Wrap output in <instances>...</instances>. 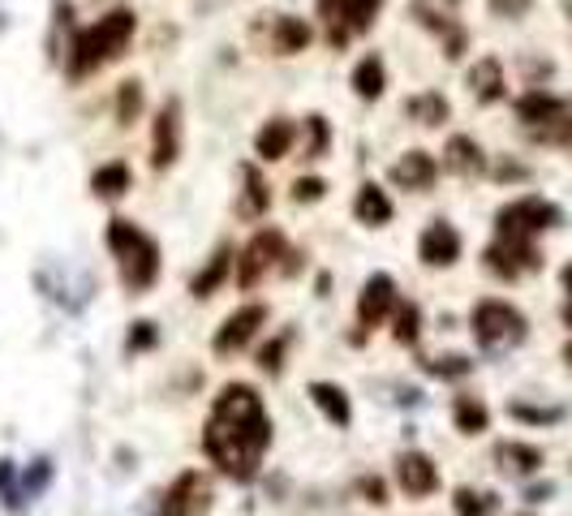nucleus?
Returning <instances> with one entry per match:
<instances>
[{"instance_id": "obj_41", "label": "nucleus", "mask_w": 572, "mask_h": 516, "mask_svg": "<svg viewBox=\"0 0 572 516\" xmlns=\"http://www.w3.org/2000/svg\"><path fill=\"white\" fill-rule=\"evenodd\" d=\"M361 495H366V504H387V487H383V478H361Z\"/></svg>"}, {"instance_id": "obj_21", "label": "nucleus", "mask_w": 572, "mask_h": 516, "mask_svg": "<svg viewBox=\"0 0 572 516\" xmlns=\"http://www.w3.org/2000/svg\"><path fill=\"white\" fill-rule=\"evenodd\" d=\"M444 168H448L453 177H478V172L486 168V155H482V146H478L469 133H457V138H448V146H444Z\"/></svg>"}, {"instance_id": "obj_33", "label": "nucleus", "mask_w": 572, "mask_h": 516, "mask_svg": "<svg viewBox=\"0 0 572 516\" xmlns=\"http://www.w3.org/2000/svg\"><path fill=\"white\" fill-rule=\"evenodd\" d=\"M392 336H396V345H418V336H422V310H418L414 301H401V306H396V327H392Z\"/></svg>"}, {"instance_id": "obj_46", "label": "nucleus", "mask_w": 572, "mask_h": 516, "mask_svg": "<svg viewBox=\"0 0 572 516\" xmlns=\"http://www.w3.org/2000/svg\"><path fill=\"white\" fill-rule=\"evenodd\" d=\"M564 9H569V17H572V0H564Z\"/></svg>"}, {"instance_id": "obj_18", "label": "nucleus", "mask_w": 572, "mask_h": 516, "mask_svg": "<svg viewBox=\"0 0 572 516\" xmlns=\"http://www.w3.org/2000/svg\"><path fill=\"white\" fill-rule=\"evenodd\" d=\"M241 190H237V216L241 220H263L271 211V190L263 181V172L254 164H241Z\"/></svg>"}, {"instance_id": "obj_15", "label": "nucleus", "mask_w": 572, "mask_h": 516, "mask_svg": "<svg viewBox=\"0 0 572 516\" xmlns=\"http://www.w3.org/2000/svg\"><path fill=\"white\" fill-rule=\"evenodd\" d=\"M486 267L499 280H517L525 271H538V250L534 242H521V237H495V246H486Z\"/></svg>"}, {"instance_id": "obj_27", "label": "nucleus", "mask_w": 572, "mask_h": 516, "mask_svg": "<svg viewBox=\"0 0 572 516\" xmlns=\"http://www.w3.org/2000/svg\"><path fill=\"white\" fill-rule=\"evenodd\" d=\"M229 271H232V250H229V246H220L216 255L207 258V267H203L194 280H190V293H194L199 301H203V297H216V288L229 280Z\"/></svg>"}, {"instance_id": "obj_44", "label": "nucleus", "mask_w": 572, "mask_h": 516, "mask_svg": "<svg viewBox=\"0 0 572 516\" xmlns=\"http://www.w3.org/2000/svg\"><path fill=\"white\" fill-rule=\"evenodd\" d=\"M564 323L572 327V293H569V306H564Z\"/></svg>"}, {"instance_id": "obj_13", "label": "nucleus", "mask_w": 572, "mask_h": 516, "mask_svg": "<svg viewBox=\"0 0 572 516\" xmlns=\"http://www.w3.org/2000/svg\"><path fill=\"white\" fill-rule=\"evenodd\" d=\"M267 323V306H258V301H250V306H241V310H232L229 319L220 323V332H216V353L220 358H232V353H241L254 336H258V327Z\"/></svg>"}, {"instance_id": "obj_4", "label": "nucleus", "mask_w": 572, "mask_h": 516, "mask_svg": "<svg viewBox=\"0 0 572 516\" xmlns=\"http://www.w3.org/2000/svg\"><path fill=\"white\" fill-rule=\"evenodd\" d=\"M469 327H473V340L491 353H504V349H517L525 340V314L499 297H482L469 314Z\"/></svg>"}, {"instance_id": "obj_9", "label": "nucleus", "mask_w": 572, "mask_h": 516, "mask_svg": "<svg viewBox=\"0 0 572 516\" xmlns=\"http://www.w3.org/2000/svg\"><path fill=\"white\" fill-rule=\"evenodd\" d=\"M212 478L203 469H186L160 500V516H207L212 513Z\"/></svg>"}, {"instance_id": "obj_30", "label": "nucleus", "mask_w": 572, "mask_h": 516, "mask_svg": "<svg viewBox=\"0 0 572 516\" xmlns=\"http://www.w3.org/2000/svg\"><path fill=\"white\" fill-rule=\"evenodd\" d=\"M453 422H457L460 435H482L491 426V409L478 396H457L453 400Z\"/></svg>"}, {"instance_id": "obj_12", "label": "nucleus", "mask_w": 572, "mask_h": 516, "mask_svg": "<svg viewBox=\"0 0 572 516\" xmlns=\"http://www.w3.org/2000/svg\"><path fill=\"white\" fill-rule=\"evenodd\" d=\"M181 155V100H164L151 126V168H173Z\"/></svg>"}, {"instance_id": "obj_14", "label": "nucleus", "mask_w": 572, "mask_h": 516, "mask_svg": "<svg viewBox=\"0 0 572 516\" xmlns=\"http://www.w3.org/2000/svg\"><path fill=\"white\" fill-rule=\"evenodd\" d=\"M396 487H401L409 500H427V495H435V487H440V469H435V461H431L427 452H418V448L401 452V456H396Z\"/></svg>"}, {"instance_id": "obj_38", "label": "nucleus", "mask_w": 572, "mask_h": 516, "mask_svg": "<svg viewBox=\"0 0 572 516\" xmlns=\"http://www.w3.org/2000/svg\"><path fill=\"white\" fill-rule=\"evenodd\" d=\"M435 375H444V379H457V375H469V362L465 358H435V362H427Z\"/></svg>"}, {"instance_id": "obj_32", "label": "nucleus", "mask_w": 572, "mask_h": 516, "mask_svg": "<svg viewBox=\"0 0 572 516\" xmlns=\"http://www.w3.org/2000/svg\"><path fill=\"white\" fill-rule=\"evenodd\" d=\"M138 113H142V82L129 78L116 87V126H134Z\"/></svg>"}, {"instance_id": "obj_25", "label": "nucleus", "mask_w": 572, "mask_h": 516, "mask_svg": "<svg viewBox=\"0 0 572 516\" xmlns=\"http://www.w3.org/2000/svg\"><path fill=\"white\" fill-rule=\"evenodd\" d=\"M448 113H453V108H448V100H444L440 91H418V95L405 100V117L418 121V126H427V129L444 126Z\"/></svg>"}, {"instance_id": "obj_2", "label": "nucleus", "mask_w": 572, "mask_h": 516, "mask_svg": "<svg viewBox=\"0 0 572 516\" xmlns=\"http://www.w3.org/2000/svg\"><path fill=\"white\" fill-rule=\"evenodd\" d=\"M134 30H138L134 9H113V13H104L96 26L78 30L74 43L65 48V69H69V78H91V74L109 69L113 61H120L125 48H129V39H134Z\"/></svg>"}, {"instance_id": "obj_31", "label": "nucleus", "mask_w": 572, "mask_h": 516, "mask_svg": "<svg viewBox=\"0 0 572 516\" xmlns=\"http://www.w3.org/2000/svg\"><path fill=\"white\" fill-rule=\"evenodd\" d=\"M297 138H302V155L306 159H319L323 151H328V142H332V129H328V117H306V126L297 129Z\"/></svg>"}, {"instance_id": "obj_16", "label": "nucleus", "mask_w": 572, "mask_h": 516, "mask_svg": "<svg viewBox=\"0 0 572 516\" xmlns=\"http://www.w3.org/2000/svg\"><path fill=\"white\" fill-rule=\"evenodd\" d=\"M418 258L427 267H453L460 258V233L448 224V220H431L418 237Z\"/></svg>"}, {"instance_id": "obj_19", "label": "nucleus", "mask_w": 572, "mask_h": 516, "mask_svg": "<svg viewBox=\"0 0 572 516\" xmlns=\"http://www.w3.org/2000/svg\"><path fill=\"white\" fill-rule=\"evenodd\" d=\"M267 48H271L276 56H297V52L310 48V26H306L302 17H293V13H280V17H271V26H267Z\"/></svg>"}, {"instance_id": "obj_28", "label": "nucleus", "mask_w": 572, "mask_h": 516, "mask_svg": "<svg viewBox=\"0 0 572 516\" xmlns=\"http://www.w3.org/2000/svg\"><path fill=\"white\" fill-rule=\"evenodd\" d=\"M125 190H129V168H125L120 159H109V164H100V168L91 172V194H96V198L116 203Z\"/></svg>"}, {"instance_id": "obj_10", "label": "nucleus", "mask_w": 572, "mask_h": 516, "mask_svg": "<svg viewBox=\"0 0 572 516\" xmlns=\"http://www.w3.org/2000/svg\"><path fill=\"white\" fill-rule=\"evenodd\" d=\"M280 258H289V246H284V233L276 229H263L241 255H237V284L241 288H254L271 267H280Z\"/></svg>"}, {"instance_id": "obj_3", "label": "nucleus", "mask_w": 572, "mask_h": 516, "mask_svg": "<svg viewBox=\"0 0 572 516\" xmlns=\"http://www.w3.org/2000/svg\"><path fill=\"white\" fill-rule=\"evenodd\" d=\"M109 250L116 258V271H120V284L129 293H147L155 280H160V242L151 233H142L134 220H109Z\"/></svg>"}, {"instance_id": "obj_6", "label": "nucleus", "mask_w": 572, "mask_h": 516, "mask_svg": "<svg viewBox=\"0 0 572 516\" xmlns=\"http://www.w3.org/2000/svg\"><path fill=\"white\" fill-rule=\"evenodd\" d=\"M383 0H319V22L328 30V43L344 48L353 35H366L379 17Z\"/></svg>"}, {"instance_id": "obj_43", "label": "nucleus", "mask_w": 572, "mask_h": 516, "mask_svg": "<svg viewBox=\"0 0 572 516\" xmlns=\"http://www.w3.org/2000/svg\"><path fill=\"white\" fill-rule=\"evenodd\" d=\"M564 288H569V293H572V262H569V267H564Z\"/></svg>"}, {"instance_id": "obj_36", "label": "nucleus", "mask_w": 572, "mask_h": 516, "mask_svg": "<svg viewBox=\"0 0 572 516\" xmlns=\"http://www.w3.org/2000/svg\"><path fill=\"white\" fill-rule=\"evenodd\" d=\"M328 194V181L323 177H297L293 181V203H319Z\"/></svg>"}, {"instance_id": "obj_22", "label": "nucleus", "mask_w": 572, "mask_h": 516, "mask_svg": "<svg viewBox=\"0 0 572 516\" xmlns=\"http://www.w3.org/2000/svg\"><path fill=\"white\" fill-rule=\"evenodd\" d=\"M353 216H357L366 229H383V224L392 220V198H387V190L374 185V181H366V185L357 190V198H353Z\"/></svg>"}, {"instance_id": "obj_17", "label": "nucleus", "mask_w": 572, "mask_h": 516, "mask_svg": "<svg viewBox=\"0 0 572 516\" xmlns=\"http://www.w3.org/2000/svg\"><path fill=\"white\" fill-rule=\"evenodd\" d=\"M435 177H440V164H435L431 151H405V155L392 164V181H396L401 190H414V194L431 190Z\"/></svg>"}, {"instance_id": "obj_35", "label": "nucleus", "mask_w": 572, "mask_h": 516, "mask_svg": "<svg viewBox=\"0 0 572 516\" xmlns=\"http://www.w3.org/2000/svg\"><path fill=\"white\" fill-rule=\"evenodd\" d=\"M284 349H289V332H284V336H276L271 345H263L258 366H263L267 375H280V371H284Z\"/></svg>"}, {"instance_id": "obj_23", "label": "nucleus", "mask_w": 572, "mask_h": 516, "mask_svg": "<svg viewBox=\"0 0 572 516\" xmlns=\"http://www.w3.org/2000/svg\"><path fill=\"white\" fill-rule=\"evenodd\" d=\"M469 91H473V100L478 104H495V100H504V65L495 61V56H482L473 69H469Z\"/></svg>"}, {"instance_id": "obj_5", "label": "nucleus", "mask_w": 572, "mask_h": 516, "mask_svg": "<svg viewBox=\"0 0 572 516\" xmlns=\"http://www.w3.org/2000/svg\"><path fill=\"white\" fill-rule=\"evenodd\" d=\"M556 224H560V207L547 203V198H534V194L499 207V216H495V233L499 237H521V242H534L538 233H547Z\"/></svg>"}, {"instance_id": "obj_40", "label": "nucleus", "mask_w": 572, "mask_h": 516, "mask_svg": "<svg viewBox=\"0 0 572 516\" xmlns=\"http://www.w3.org/2000/svg\"><path fill=\"white\" fill-rule=\"evenodd\" d=\"M155 345V323H134V332H129V349H151Z\"/></svg>"}, {"instance_id": "obj_39", "label": "nucleus", "mask_w": 572, "mask_h": 516, "mask_svg": "<svg viewBox=\"0 0 572 516\" xmlns=\"http://www.w3.org/2000/svg\"><path fill=\"white\" fill-rule=\"evenodd\" d=\"M512 417H525V422H556L560 409H530V404H508Z\"/></svg>"}, {"instance_id": "obj_24", "label": "nucleus", "mask_w": 572, "mask_h": 516, "mask_svg": "<svg viewBox=\"0 0 572 516\" xmlns=\"http://www.w3.org/2000/svg\"><path fill=\"white\" fill-rule=\"evenodd\" d=\"M353 95L357 100H366V104H374L379 95H383V87H387V69H383V61L370 52V56H361L357 65H353Z\"/></svg>"}, {"instance_id": "obj_37", "label": "nucleus", "mask_w": 572, "mask_h": 516, "mask_svg": "<svg viewBox=\"0 0 572 516\" xmlns=\"http://www.w3.org/2000/svg\"><path fill=\"white\" fill-rule=\"evenodd\" d=\"M530 9H534V0H491V13L495 17H512V22L525 17Z\"/></svg>"}, {"instance_id": "obj_8", "label": "nucleus", "mask_w": 572, "mask_h": 516, "mask_svg": "<svg viewBox=\"0 0 572 516\" xmlns=\"http://www.w3.org/2000/svg\"><path fill=\"white\" fill-rule=\"evenodd\" d=\"M517 117H521V126L530 129L534 138L560 142V133L569 126V104L560 95H547V91H525L517 100Z\"/></svg>"}, {"instance_id": "obj_26", "label": "nucleus", "mask_w": 572, "mask_h": 516, "mask_svg": "<svg viewBox=\"0 0 572 516\" xmlns=\"http://www.w3.org/2000/svg\"><path fill=\"white\" fill-rule=\"evenodd\" d=\"M495 465H499L504 474H512V478H530V474L543 465V452L530 448V443H499V448H495Z\"/></svg>"}, {"instance_id": "obj_11", "label": "nucleus", "mask_w": 572, "mask_h": 516, "mask_svg": "<svg viewBox=\"0 0 572 516\" xmlns=\"http://www.w3.org/2000/svg\"><path fill=\"white\" fill-rule=\"evenodd\" d=\"M396 306H401V297H396V280L383 275V271L370 275V280L361 284V293H357V327H366V332L383 327L387 314H396Z\"/></svg>"}, {"instance_id": "obj_42", "label": "nucleus", "mask_w": 572, "mask_h": 516, "mask_svg": "<svg viewBox=\"0 0 572 516\" xmlns=\"http://www.w3.org/2000/svg\"><path fill=\"white\" fill-rule=\"evenodd\" d=\"M560 142H564V146L572 151V117H569V126H564V133H560Z\"/></svg>"}, {"instance_id": "obj_34", "label": "nucleus", "mask_w": 572, "mask_h": 516, "mask_svg": "<svg viewBox=\"0 0 572 516\" xmlns=\"http://www.w3.org/2000/svg\"><path fill=\"white\" fill-rule=\"evenodd\" d=\"M495 495L491 491H473V487H460L457 495H453V508H457V516H491L495 513Z\"/></svg>"}, {"instance_id": "obj_45", "label": "nucleus", "mask_w": 572, "mask_h": 516, "mask_svg": "<svg viewBox=\"0 0 572 516\" xmlns=\"http://www.w3.org/2000/svg\"><path fill=\"white\" fill-rule=\"evenodd\" d=\"M564 358H569V366H572V345H569V349H564Z\"/></svg>"}, {"instance_id": "obj_1", "label": "nucleus", "mask_w": 572, "mask_h": 516, "mask_svg": "<svg viewBox=\"0 0 572 516\" xmlns=\"http://www.w3.org/2000/svg\"><path fill=\"white\" fill-rule=\"evenodd\" d=\"M267 448H271V417L263 396L250 384H225L220 396L212 400V417L203 426V452L225 478L250 482Z\"/></svg>"}, {"instance_id": "obj_29", "label": "nucleus", "mask_w": 572, "mask_h": 516, "mask_svg": "<svg viewBox=\"0 0 572 516\" xmlns=\"http://www.w3.org/2000/svg\"><path fill=\"white\" fill-rule=\"evenodd\" d=\"M310 400L319 404V413L332 422V426H348V417H353V409H348V396H344V387L336 384H315L310 387Z\"/></svg>"}, {"instance_id": "obj_7", "label": "nucleus", "mask_w": 572, "mask_h": 516, "mask_svg": "<svg viewBox=\"0 0 572 516\" xmlns=\"http://www.w3.org/2000/svg\"><path fill=\"white\" fill-rule=\"evenodd\" d=\"M409 13H414V22H418L422 30L440 35L448 61H460V56H465L469 35H465V26H460V0H414Z\"/></svg>"}, {"instance_id": "obj_20", "label": "nucleus", "mask_w": 572, "mask_h": 516, "mask_svg": "<svg viewBox=\"0 0 572 516\" xmlns=\"http://www.w3.org/2000/svg\"><path fill=\"white\" fill-rule=\"evenodd\" d=\"M293 142H297V126H293V121H284V117H271L267 126L258 129L254 151H258V159L276 164V159H284V155L293 151Z\"/></svg>"}]
</instances>
